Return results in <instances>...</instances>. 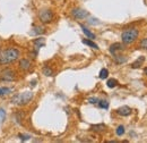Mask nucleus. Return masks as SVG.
Masks as SVG:
<instances>
[{"instance_id": "8", "label": "nucleus", "mask_w": 147, "mask_h": 143, "mask_svg": "<svg viewBox=\"0 0 147 143\" xmlns=\"http://www.w3.org/2000/svg\"><path fill=\"white\" fill-rule=\"evenodd\" d=\"M109 50H110L111 54L114 56V54H117L118 51H122V50H125V43H123V44H122V43H119V42L113 43V44L110 47Z\"/></svg>"}, {"instance_id": "29", "label": "nucleus", "mask_w": 147, "mask_h": 143, "mask_svg": "<svg viewBox=\"0 0 147 143\" xmlns=\"http://www.w3.org/2000/svg\"><path fill=\"white\" fill-rule=\"evenodd\" d=\"M144 73L147 75V67H145V68H144Z\"/></svg>"}, {"instance_id": "21", "label": "nucleus", "mask_w": 147, "mask_h": 143, "mask_svg": "<svg viewBox=\"0 0 147 143\" xmlns=\"http://www.w3.org/2000/svg\"><path fill=\"white\" fill-rule=\"evenodd\" d=\"M115 133H117V135H118V136H122V135L125 134V126H122V125L118 126V128H117Z\"/></svg>"}, {"instance_id": "22", "label": "nucleus", "mask_w": 147, "mask_h": 143, "mask_svg": "<svg viewBox=\"0 0 147 143\" xmlns=\"http://www.w3.org/2000/svg\"><path fill=\"white\" fill-rule=\"evenodd\" d=\"M43 74L45 76H52L53 75V71L51 68H49V67H44L43 68Z\"/></svg>"}, {"instance_id": "3", "label": "nucleus", "mask_w": 147, "mask_h": 143, "mask_svg": "<svg viewBox=\"0 0 147 143\" xmlns=\"http://www.w3.org/2000/svg\"><path fill=\"white\" fill-rule=\"evenodd\" d=\"M138 35H139V31L137 29H128L122 32L121 40L125 44H130L138 37Z\"/></svg>"}, {"instance_id": "5", "label": "nucleus", "mask_w": 147, "mask_h": 143, "mask_svg": "<svg viewBox=\"0 0 147 143\" xmlns=\"http://www.w3.org/2000/svg\"><path fill=\"white\" fill-rule=\"evenodd\" d=\"M15 76H16V73L13 69H10V68H6V69H3L0 73V80L1 81H9V82H11V81L15 80Z\"/></svg>"}, {"instance_id": "18", "label": "nucleus", "mask_w": 147, "mask_h": 143, "mask_svg": "<svg viewBox=\"0 0 147 143\" xmlns=\"http://www.w3.org/2000/svg\"><path fill=\"white\" fill-rule=\"evenodd\" d=\"M100 78L101 80H105V78H108V76H109V71L107 69V68H102L101 72H100Z\"/></svg>"}, {"instance_id": "15", "label": "nucleus", "mask_w": 147, "mask_h": 143, "mask_svg": "<svg viewBox=\"0 0 147 143\" xmlns=\"http://www.w3.org/2000/svg\"><path fill=\"white\" fill-rule=\"evenodd\" d=\"M114 60L117 64H123L127 61V58L123 56H120V54H114Z\"/></svg>"}, {"instance_id": "2", "label": "nucleus", "mask_w": 147, "mask_h": 143, "mask_svg": "<svg viewBox=\"0 0 147 143\" xmlns=\"http://www.w3.org/2000/svg\"><path fill=\"white\" fill-rule=\"evenodd\" d=\"M33 97H34V94L32 91H25L23 93H18V94L14 95L11 99V104L17 105V106H26L27 104H30L32 101Z\"/></svg>"}, {"instance_id": "7", "label": "nucleus", "mask_w": 147, "mask_h": 143, "mask_svg": "<svg viewBox=\"0 0 147 143\" xmlns=\"http://www.w3.org/2000/svg\"><path fill=\"white\" fill-rule=\"evenodd\" d=\"M31 65H32V63H31V60L30 59H26V58H23V59H20L18 63V66L19 68L22 69V71H28L30 68H31Z\"/></svg>"}, {"instance_id": "13", "label": "nucleus", "mask_w": 147, "mask_h": 143, "mask_svg": "<svg viewBox=\"0 0 147 143\" xmlns=\"http://www.w3.org/2000/svg\"><path fill=\"white\" fill-rule=\"evenodd\" d=\"M83 43L84 44H86V46H88V47H91L93 49H96V50H98V46L95 43V42H93L91 39H88V40H83Z\"/></svg>"}, {"instance_id": "1", "label": "nucleus", "mask_w": 147, "mask_h": 143, "mask_svg": "<svg viewBox=\"0 0 147 143\" xmlns=\"http://www.w3.org/2000/svg\"><path fill=\"white\" fill-rule=\"evenodd\" d=\"M20 56V51L17 48H7L0 51V65H9L15 63Z\"/></svg>"}, {"instance_id": "17", "label": "nucleus", "mask_w": 147, "mask_h": 143, "mask_svg": "<svg viewBox=\"0 0 147 143\" xmlns=\"http://www.w3.org/2000/svg\"><path fill=\"white\" fill-rule=\"evenodd\" d=\"M13 91H14V89H11V88H0V97L7 95V94L11 93Z\"/></svg>"}, {"instance_id": "4", "label": "nucleus", "mask_w": 147, "mask_h": 143, "mask_svg": "<svg viewBox=\"0 0 147 143\" xmlns=\"http://www.w3.org/2000/svg\"><path fill=\"white\" fill-rule=\"evenodd\" d=\"M38 18H40V20L42 23L48 24V23L52 22V19H53V13L50 9H43V10H41L38 13Z\"/></svg>"}, {"instance_id": "25", "label": "nucleus", "mask_w": 147, "mask_h": 143, "mask_svg": "<svg viewBox=\"0 0 147 143\" xmlns=\"http://www.w3.org/2000/svg\"><path fill=\"white\" fill-rule=\"evenodd\" d=\"M140 47H142L143 49H146L147 50V39H143V40L140 41Z\"/></svg>"}, {"instance_id": "28", "label": "nucleus", "mask_w": 147, "mask_h": 143, "mask_svg": "<svg viewBox=\"0 0 147 143\" xmlns=\"http://www.w3.org/2000/svg\"><path fill=\"white\" fill-rule=\"evenodd\" d=\"M31 85H32V86H35V85H36V81H33V82H31Z\"/></svg>"}, {"instance_id": "26", "label": "nucleus", "mask_w": 147, "mask_h": 143, "mask_svg": "<svg viewBox=\"0 0 147 143\" xmlns=\"http://www.w3.org/2000/svg\"><path fill=\"white\" fill-rule=\"evenodd\" d=\"M31 136L30 135H26V134H19V139L22 140V141H26V140H28Z\"/></svg>"}, {"instance_id": "12", "label": "nucleus", "mask_w": 147, "mask_h": 143, "mask_svg": "<svg viewBox=\"0 0 147 143\" xmlns=\"http://www.w3.org/2000/svg\"><path fill=\"white\" fill-rule=\"evenodd\" d=\"M144 61H145V57H144V56H140V57L131 65V67H132V68H138V67H140V66L144 64Z\"/></svg>"}, {"instance_id": "14", "label": "nucleus", "mask_w": 147, "mask_h": 143, "mask_svg": "<svg viewBox=\"0 0 147 143\" xmlns=\"http://www.w3.org/2000/svg\"><path fill=\"white\" fill-rule=\"evenodd\" d=\"M91 129L94 131V132H103L104 129H105V125L104 124H97V125H92L91 127Z\"/></svg>"}, {"instance_id": "11", "label": "nucleus", "mask_w": 147, "mask_h": 143, "mask_svg": "<svg viewBox=\"0 0 147 143\" xmlns=\"http://www.w3.org/2000/svg\"><path fill=\"white\" fill-rule=\"evenodd\" d=\"M33 43H34V46H35L36 50H38L41 47H43V46H44L45 40H44V37H37V39H35V40L33 41Z\"/></svg>"}, {"instance_id": "6", "label": "nucleus", "mask_w": 147, "mask_h": 143, "mask_svg": "<svg viewBox=\"0 0 147 143\" xmlns=\"http://www.w3.org/2000/svg\"><path fill=\"white\" fill-rule=\"evenodd\" d=\"M88 12L85 10V9H82V8H74L71 10V16L76 19H84L88 16Z\"/></svg>"}, {"instance_id": "9", "label": "nucleus", "mask_w": 147, "mask_h": 143, "mask_svg": "<svg viewBox=\"0 0 147 143\" xmlns=\"http://www.w3.org/2000/svg\"><path fill=\"white\" fill-rule=\"evenodd\" d=\"M117 114L120 115V116H123V117L129 116L131 114V108L128 107V106H122V107H120L117 110Z\"/></svg>"}, {"instance_id": "24", "label": "nucleus", "mask_w": 147, "mask_h": 143, "mask_svg": "<svg viewBox=\"0 0 147 143\" xmlns=\"http://www.w3.org/2000/svg\"><path fill=\"white\" fill-rule=\"evenodd\" d=\"M23 117H24V115H23V114H16V116H15V119H16V122H17L18 124H20V122H22Z\"/></svg>"}, {"instance_id": "19", "label": "nucleus", "mask_w": 147, "mask_h": 143, "mask_svg": "<svg viewBox=\"0 0 147 143\" xmlns=\"http://www.w3.org/2000/svg\"><path fill=\"white\" fill-rule=\"evenodd\" d=\"M97 105H98V107L102 108V109H108L109 108V101L108 100H98Z\"/></svg>"}, {"instance_id": "16", "label": "nucleus", "mask_w": 147, "mask_h": 143, "mask_svg": "<svg viewBox=\"0 0 147 143\" xmlns=\"http://www.w3.org/2000/svg\"><path fill=\"white\" fill-rule=\"evenodd\" d=\"M32 33H33V34H35V35L43 34V33H44V27H42V26H34V29H33Z\"/></svg>"}, {"instance_id": "30", "label": "nucleus", "mask_w": 147, "mask_h": 143, "mask_svg": "<svg viewBox=\"0 0 147 143\" xmlns=\"http://www.w3.org/2000/svg\"><path fill=\"white\" fill-rule=\"evenodd\" d=\"M0 51H1V48H0Z\"/></svg>"}, {"instance_id": "10", "label": "nucleus", "mask_w": 147, "mask_h": 143, "mask_svg": "<svg viewBox=\"0 0 147 143\" xmlns=\"http://www.w3.org/2000/svg\"><path fill=\"white\" fill-rule=\"evenodd\" d=\"M80 27H82V30H83V32H84V34L87 36L88 39H91V40H94L96 36H95V34L93 33V32H91L85 25H83V24H80Z\"/></svg>"}, {"instance_id": "20", "label": "nucleus", "mask_w": 147, "mask_h": 143, "mask_svg": "<svg viewBox=\"0 0 147 143\" xmlns=\"http://www.w3.org/2000/svg\"><path fill=\"white\" fill-rule=\"evenodd\" d=\"M117 84H118V81H117V80H114V78H110V80H108V83H107L108 88H110V89L115 88V86H117Z\"/></svg>"}, {"instance_id": "23", "label": "nucleus", "mask_w": 147, "mask_h": 143, "mask_svg": "<svg viewBox=\"0 0 147 143\" xmlns=\"http://www.w3.org/2000/svg\"><path fill=\"white\" fill-rule=\"evenodd\" d=\"M5 119H6V111L5 109L0 108V122H3Z\"/></svg>"}, {"instance_id": "27", "label": "nucleus", "mask_w": 147, "mask_h": 143, "mask_svg": "<svg viewBox=\"0 0 147 143\" xmlns=\"http://www.w3.org/2000/svg\"><path fill=\"white\" fill-rule=\"evenodd\" d=\"M88 102H90V104H93V105H94V104H97V102H98V99H97V98H94V97H93V98H88Z\"/></svg>"}]
</instances>
